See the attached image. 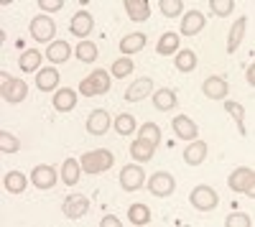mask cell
I'll return each mask as SVG.
<instances>
[{"label": "cell", "instance_id": "obj_1", "mask_svg": "<svg viewBox=\"0 0 255 227\" xmlns=\"http://www.w3.org/2000/svg\"><path fill=\"white\" fill-rule=\"evenodd\" d=\"M113 163H115V156H113L108 148L90 151V153H84V156L79 158L82 171H87V174H102V171H108Z\"/></svg>", "mask_w": 255, "mask_h": 227}, {"label": "cell", "instance_id": "obj_2", "mask_svg": "<svg viewBox=\"0 0 255 227\" xmlns=\"http://www.w3.org/2000/svg\"><path fill=\"white\" fill-rule=\"evenodd\" d=\"M110 90V74L105 72V69H97L92 72L87 79H82V85H79V92L84 97H97V95H108Z\"/></svg>", "mask_w": 255, "mask_h": 227}, {"label": "cell", "instance_id": "obj_3", "mask_svg": "<svg viewBox=\"0 0 255 227\" xmlns=\"http://www.w3.org/2000/svg\"><path fill=\"white\" fill-rule=\"evenodd\" d=\"M227 184H230V189L232 192H243V194H255V171L253 169H248V166H240V169H235L230 174V179H227Z\"/></svg>", "mask_w": 255, "mask_h": 227}, {"label": "cell", "instance_id": "obj_4", "mask_svg": "<svg viewBox=\"0 0 255 227\" xmlns=\"http://www.w3.org/2000/svg\"><path fill=\"white\" fill-rule=\"evenodd\" d=\"M28 95V85L23 79H15V77H3V87H0V97L10 105H18V102H23Z\"/></svg>", "mask_w": 255, "mask_h": 227}, {"label": "cell", "instance_id": "obj_5", "mask_svg": "<svg viewBox=\"0 0 255 227\" xmlns=\"http://www.w3.org/2000/svg\"><path fill=\"white\" fill-rule=\"evenodd\" d=\"M189 199H191V204H194L199 212H209V210H215L220 204V197H217V192L212 187H197L194 192L189 194Z\"/></svg>", "mask_w": 255, "mask_h": 227}, {"label": "cell", "instance_id": "obj_6", "mask_svg": "<svg viewBox=\"0 0 255 227\" xmlns=\"http://www.w3.org/2000/svg\"><path fill=\"white\" fill-rule=\"evenodd\" d=\"M28 31H31V36L38 41V44H46V41H51L54 33H56V23H54L51 18H46V15H36L31 20Z\"/></svg>", "mask_w": 255, "mask_h": 227}, {"label": "cell", "instance_id": "obj_7", "mask_svg": "<svg viewBox=\"0 0 255 227\" xmlns=\"http://www.w3.org/2000/svg\"><path fill=\"white\" fill-rule=\"evenodd\" d=\"M174 189H176V181L166 171H158V174H153L151 179H148V192H151L153 197H168V194H174Z\"/></svg>", "mask_w": 255, "mask_h": 227}, {"label": "cell", "instance_id": "obj_8", "mask_svg": "<svg viewBox=\"0 0 255 227\" xmlns=\"http://www.w3.org/2000/svg\"><path fill=\"white\" fill-rule=\"evenodd\" d=\"M61 210H64V217H67V220H79V217L87 215L90 199L84 194H72V197H67V202H64Z\"/></svg>", "mask_w": 255, "mask_h": 227}, {"label": "cell", "instance_id": "obj_9", "mask_svg": "<svg viewBox=\"0 0 255 227\" xmlns=\"http://www.w3.org/2000/svg\"><path fill=\"white\" fill-rule=\"evenodd\" d=\"M143 181H145V174L140 166H125L120 171V187L125 192H138L143 187Z\"/></svg>", "mask_w": 255, "mask_h": 227}, {"label": "cell", "instance_id": "obj_10", "mask_svg": "<svg viewBox=\"0 0 255 227\" xmlns=\"http://www.w3.org/2000/svg\"><path fill=\"white\" fill-rule=\"evenodd\" d=\"M148 95H153V82H151V77H143V79H135L130 87L125 90V100L128 102H140L143 97H148Z\"/></svg>", "mask_w": 255, "mask_h": 227}, {"label": "cell", "instance_id": "obj_11", "mask_svg": "<svg viewBox=\"0 0 255 227\" xmlns=\"http://www.w3.org/2000/svg\"><path fill=\"white\" fill-rule=\"evenodd\" d=\"M110 128V115L108 110H92L87 117V133L90 135H105Z\"/></svg>", "mask_w": 255, "mask_h": 227}, {"label": "cell", "instance_id": "obj_12", "mask_svg": "<svg viewBox=\"0 0 255 227\" xmlns=\"http://www.w3.org/2000/svg\"><path fill=\"white\" fill-rule=\"evenodd\" d=\"M56 171H54V166H36L33 171H31V181H33V187H38V189H51L54 184H56Z\"/></svg>", "mask_w": 255, "mask_h": 227}, {"label": "cell", "instance_id": "obj_13", "mask_svg": "<svg viewBox=\"0 0 255 227\" xmlns=\"http://www.w3.org/2000/svg\"><path fill=\"white\" fill-rule=\"evenodd\" d=\"M92 28H95V20H92V15H90L87 10H79V13H74L72 23H69V31H72L74 36L84 38L87 33H92Z\"/></svg>", "mask_w": 255, "mask_h": 227}, {"label": "cell", "instance_id": "obj_14", "mask_svg": "<svg viewBox=\"0 0 255 227\" xmlns=\"http://www.w3.org/2000/svg\"><path fill=\"white\" fill-rule=\"evenodd\" d=\"M202 90H204V95L209 100H225V95H227L230 87H227V79L225 77H209V79H204Z\"/></svg>", "mask_w": 255, "mask_h": 227}, {"label": "cell", "instance_id": "obj_15", "mask_svg": "<svg viewBox=\"0 0 255 227\" xmlns=\"http://www.w3.org/2000/svg\"><path fill=\"white\" fill-rule=\"evenodd\" d=\"M171 125H174V133H176L181 140H197V135H199L197 125H194V122H191L186 115H176Z\"/></svg>", "mask_w": 255, "mask_h": 227}, {"label": "cell", "instance_id": "obj_16", "mask_svg": "<svg viewBox=\"0 0 255 227\" xmlns=\"http://www.w3.org/2000/svg\"><path fill=\"white\" fill-rule=\"evenodd\" d=\"M202 28H204V15L199 10H189L181 18V33L184 36H197Z\"/></svg>", "mask_w": 255, "mask_h": 227}, {"label": "cell", "instance_id": "obj_17", "mask_svg": "<svg viewBox=\"0 0 255 227\" xmlns=\"http://www.w3.org/2000/svg\"><path fill=\"white\" fill-rule=\"evenodd\" d=\"M125 10H128V18L140 23V20H148L151 15V5H148V0H125Z\"/></svg>", "mask_w": 255, "mask_h": 227}, {"label": "cell", "instance_id": "obj_18", "mask_svg": "<svg viewBox=\"0 0 255 227\" xmlns=\"http://www.w3.org/2000/svg\"><path fill=\"white\" fill-rule=\"evenodd\" d=\"M245 28H248V18H245V15H243V18H238L235 23H232V28H230V38H227V51H230V54H235V51H238V46L243 44Z\"/></svg>", "mask_w": 255, "mask_h": 227}, {"label": "cell", "instance_id": "obj_19", "mask_svg": "<svg viewBox=\"0 0 255 227\" xmlns=\"http://www.w3.org/2000/svg\"><path fill=\"white\" fill-rule=\"evenodd\" d=\"M69 56H72V46L67 41H51L49 49H46V59L54 61V64H64Z\"/></svg>", "mask_w": 255, "mask_h": 227}, {"label": "cell", "instance_id": "obj_20", "mask_svg": "<svg viewBox=\"0 0 255 227\" xmlns=\"http://www.w3.org/2000/svg\"><path fill=\"white\" fill-rule=\"evenodd\" d=\"M36 87H38L41 92L56 90V87H59V72H56V69H51V67L38 69V74H36Z\"/></svg>", "mask_w": 255, "mask_h": 227}, {"label": "cell", "instance_id": "obj_21", "mask_svg": "<svg viewBox=\"0 0 255 227\" xmlns=\"http://www.w3.org/2000/svg\"><path fill=\"white\" fill-rule=\"evenodd\" d=\"M74 105H77V92L74 90L64 87V90H59L54 95V108L59 113H69V110H74Z\"/></svg>", "mask_w": 255, "mask_h": 227}, {"label": "cell", "instance_id": "obj_22", "mask_svg": "<svg viewBox=\"0 0 255 227\" xmlns=\"http://www.w3.org/2000/svg\"><path fill=\"white\" fill-rule=\"evenodd\" d=\"M207 158V143L204 140H194L191 146L184 151V161L189 166H199V163Z\"/></svg>", "mask_w": 255, "mask_h": 227}, {"label": "cell", "instance_id": "obj_23", "mask_svg": "<svg viewBox=\"0 0 255 227\" xmlns=\"http://www.w3.org/2000/svg\"><path fill=\"white\" fill-rule=\"evenodd\" d=\"M153 153H156V146H151V143L143 140V138H138V140L130 143V156L135 161H151Z\"/></svg>", "mask_w": 255, "mask_h": 227}, {"label": "cell", "instance_id": "obj_24", "mask_svg": "<svg viewBox=\"0 0 255 227\" xmlns=\"http://www.w3.org/2000/svg\"><path fill=\"white\" fill-rule=\"evenodd\" d=\"M145 46V33H128L123 41H120V51L128 56V54H138L140 49Z\"/></svg>", "mask_w": 255, "mask_h": 227}, {"label": "cell", "instance_id": "obj_25", "mask_svg": "<svg viewBox=\"0 0 255 227\" xmlns=\"http://www.w3.org/2000/svg\"><path fill=\"white\" fill-rule=\"evenodd\" d=\"M18 67L23 69L26 74H28V72H38V67H41V51L26 49L23 54H20V59H18Z\"/></svg>", "mask_w": 255, "mask_h": 227}, {"label": "cell", "instance_id": "obj_26", "mask_svg": "<svg viewBox=\"0 0 255 227\" xmlns=\"http://www.w3.org/2000/svg\"><path fill=\"white\" fill-rule=\"evenodd\" d=\"M156 51H158L161 56H168V54L179 51V33H174V31L163 33V36L158 38V44H156Z\"/></svg>", "mask_w": 255, "mask_h": 227}, {"label": "cell", "instance_id": "obj_27", "mask_svg": "<svg viewBox=\"0 0 255 227\" xmlns=\"http://www.w3.org/2000/svg\"><path fill=\"white\" fill-rule=\"evenodd\" d=\"M79 161H74V158H67L64 161V166H61V181L67 184V187H74V184L79 181Z\"/></svg>", "mask_w": 255, "mask_h": 227}, {"label": "cell", "instance_id": "obj_28", "mask_svg": "<svg viewBox=\"0 0 255 227\" xmlns=\"http://www.w3.org/2000/svg\"><path fill=\"white\" fill-rule=\"evenodd\" d=\"M3 184H5V189L10 194H20V192H26V176L20 174V171H8L3 176Z\"/></svg>", "mask_w": 255, "mask_h": 227}, {"label": "cell", "instance_id": "obj_29", "mask_svg": "<svg viewBox=\"0 0 255 227\" xmlns=\"http://www.w3.org/2000/svg\"><path fill=\"white\" fill-rule=\"evenodd\" d=\"M153 105H156L158 110H171V108H176V92L168 90V87L153 92Z\"/></svg>", "mask_w": 255, "mask_h": 227}, {"label": "cell", "instance_id": "obj_30", "mask_svg": "<svg viewBox=\"0 0 255 227\" xmlns=\"http://www.w3.org/2000/svg\"><path fill=\"white\" fill-rule=\"evenodd\" d=\"M176 69L179 72H194L197 69V54L191 51V49H184V51H179L176 54Z\"/></svg>", "mask_w": 255, "mask_h": 227}, {"label": "cell", "instance_id": "obj_31", "mask_svg": "<svg viewBox=\"0 0 255 227\" xmlns=\"http://www.w3.org/2000/svg\"><path fill=\"white\" fill-rule=\"evenodd\" d=\"M128 217H130L133 225H148L151 222V210H148L145 204L135 202V204H130V210H128Z\"/></svg>", "mask_w": 255, "mask_h": 227}, {"label": "cell", "instance_id": "obj_32", "mask_svg": "<svg viewBox=\"0 0 255 227\" xmlns=\"http://www.w3.org/2000/svg\"><path fill=\"white\" fill-rule=\"evenodd\" d=\"M225 110L235 117V122H238V128H240V135H245L248 130H245V108L240 105V102H225Z\"/></svg>", "mask_w": 255, "mask_h": 227}, {"label": "cell", "instance_id": "obj_33", "mask_svg": "<svg viewBox=\"0 0 255 227\" xmlns=\"http://www.w3.org/2000/svg\"><path fill=\"white\" fill-rule=\"evenodd\" d=\"M130 72H133V61L128 59V56L115 59V61H113V67H110V74H113V77H118V79H125Z\"/></svg>", "mask_w": 255, "mask_h": 227}, {"label": "cell", "instance_id": "obj_34", "mask_svg": "<svg viewBox=\"0 0 255 227\" xmlns=\"http://www.w3.org/2000/svg\"><path fill=\"white\" fill-rule=\"evenodd\" d=\"M77 56H79V61L90 64V61H95V59H97V46L92 44V41H79V46H77Z\"/></svg>", "mask_w": 255, "mask_h": 227}, {"label": "cell", "instance_id": "obj_35", "mask_svg": "<svg viewBox=\"0 0 255 227\" xmlns=\"http://www.w3.org/2000/svg\"><path fill=\"white\" fill-rule=\"evenodd\" d=\"M0 151H3V153H18L20 151V140L13 133L0 130Z\"/></svg>", "mask_w": 255, "mask_h": 227}, {"label": "cell", "instance_id": "obj_36", "mask_svg": "<svg viewBox=\"0 0 255 227\" xmlns=\"http://www.w3.org/2000/svg\"><path fill=\"white\" fill-rule=\"evenodd\" d=\"M140 138L148 140L151 146H158L161 143V128L156 125V122H145V125L140 128Z\"/></svg>", "mask_w": 255, "mask_h": 227}, {"label": "cell", "instance_id": "obj_37", "mask_svg": "<svg viewBox=\"0 0 255 227\" xmlns=\"http://www.w3.org/2000/svg\"><path fill=\"white\" fill-rule=\"evenodd\" d=\"M115 130L120 133V135H130L133 130H135V117L133 115H118V120H115Z\"/></svg>", "mask_w": 255, "mask_h": 227}, {"label": "cell", "instance_id": "obj_38", "mask_svg": "<svg viewBox=\"0 0 255 227\" xmlns=\"http://www.w3.org/2000/svg\"><path fill=\"white\" fill-rule=\"evenodd\" d=\"M158 8H161V13L166 18H176L179 13H184V3H181V0H161Z\"/></svg>", "mask_w": 255, "mask_h": 227}, {"label": "cell", "instance_id": "obj_39", "mask_svg": "<svg viewBox=\"0 0 255 227\" xmlns=\"http://www.w3.org/2000/svg\"><path fill=\"white\" fill-rule=\"evenodd\" d=\"M212 13L215 15H220V18H225V15H230L232 10H235V3L232 0H212Z\"/></svg>", "mask_w": 255, "mask_h": 227}, {"label": "cell", "instance_id": "obj_40", "mask_svg": "<svg viewBox=\"0 0 255 227\" xmlns=\"http://www.w3.org/2000/svg\"><path fill=\"white\" fill-rule=\"evenodd\" d=\"M225 225H227V227H250V217L243 215V212H235V215H230V217L225 220Z\"/></svg>", "mask_w": 255, "mask_h": 227}, {"label": "cell", "instance_id": "obj_41", "mask_svg": "<svg viewBox=\"0 0 255 227\" xmlns=\"http://www.w3.org/2000/svg\"><path fill=\"white\" fill-rule=\"evenodd\" d=\"M38 8H41V10H61L64 3H61V0H41Z\"/></svg>", "mask_w": 255, "mask_h": 227}, {"label": "cell", "instance_id": "obj_42", "mask_svg": "<svg viewBox=\"0 0 255 227\" xmlns=\"http://www.w3.org/2000/svg\"><path fill=\"white\" fill-rule=\"evenodd\" d=\"M100 225H102V227H120V220L113 217V215H108V217H102V220H100Z\"/></svg>", "mask_w": 255, "mask_h": 227}, {"label": "cell", "instance_id": "obj_43", "mask_svg": "<svg viewBox=\"0 0 255 227\" xmlns=\"http://www.w3.org/2000/svg\"><path fill=\"white\" fill-rule=\"evenodd\" d=\"M248 82H250V87L255 85V64H250V69H248Z\"/></svg>", "mask_w": 255, "mask_h": 227}]
</instances>
